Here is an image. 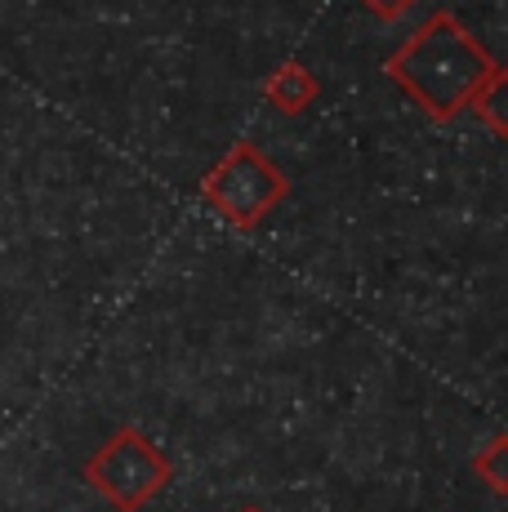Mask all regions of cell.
I'll use <instances>...</instances> for the list:
<instances>
[{
    "mask_svg": "<svg viewBox=\"0 0 508 512\" xmlns=\"http://www.w3.org/2000/svg\"><path fill=\"white\" fill-rule=\"evenodd\" d=\"M241 512H259V508H241Z\"/></svg>",
    "mask_w": 508,
    "mask_h": 512,
    "instance_id": "8",
    "label": "cell"
},
{
    "mask_svg": "<svg viewBox=\"0 0 508 512\" xmlns=\"http://www.w3.org/2000/svg\"><path fill=\"white\" fill-rule=\"evenodd\" d=\"M263 94H268V103L281 107V112H304L312 98H317V76H312L304 63H286L272 72Z\"/></svg>",
    "mask_w": 508,
    "mask_h": 512,
    "instance_id": "4",
    "label": "cell"
},
{
    "mask_svg": "<svg viewBox=\"0 0 508 512\" xmlns=\"http://www.w3.org/2000/svg\"><path fill=\"white\" fill-rule=\"evenodd\" d=\"M495 72L486 45L455 14H433L410 41L388 58V76L424 107L433 121H451L477 98Z\"/></svg>",
    "mask_w": 508,
    "mask_h": 512,
    "instance_id": "1",
    "label": "cell"
},
{
    "mask_svg": "<svg viewBox=\"0 0 508 512\" xmlns=\"http://www.w3.org/2000/svg\"><path fill=\"white\" fill-rule=\"evenodd\" d=\"M473 107H477V116H482V121L500 134V139H508V67H495L491 81L477 90Z\"/></svg>",
    "mask_w": 508,
    "mask_h": 512,
    "instance_id": "5",
    "label": "cell"
},
{
    "mask_svg": "<svg viewBox=\"0 0 508 512\" xmlns=\"http://www.w3.org/2000/svg\"><path fill=\"white\" fill-rule=\"evenodd\" d=\"M477 472H482V481L491 490H500V495H508V437H495L486 441L482 450H477Z\"/></svg>",
    "mask_w": 508,
    "mask_h": 512,
    "instance_id": "6",
    "label": "cell"
},
{
    "mask_svg": "<svg viewBox=\"0 0 508 512\" xmlns=\"http://www.w3.org/2000/svg\"><path fill=\"white\" fill-rule=\"evenodd\" d=\"M290 183L254 143H237L210 174L201 179V196L232 223V228H259L281 201Z\"/></svg>",
    "mask_w": 508,
    "mask_h": 512,
    "instance_id": "3",
    "label": "cell"
},
{
    "mask_svg": "<svg viewBox=\"0 0 508 512\" xmlns=\"http://www.w3.org/2000/svg\"><path fill=\"white\" fill-rule=\"evenodd\" d=\"M81 477H85V486H90L103 504H112L116 512H139L174 481V464L148 432L125 423V428H116L112 437L85 459Z\"/></svg>",
    "mask_w": 508,
    "mask_h": 512,
    "instance_id": "2",
    "label": "cell"
},
{
    "mask_svg": "<svg viewBox=\"0 0 508 512\" xmlns=\"http://www.w3.org/2000/svg\"><path fill=\"white\" fill-rule=\"evenodd\" d=\"M361 5L370 9V14L379 18V23H397V18L406 14V9H415L419 0H361Z\"/></svg>",
    "mask_w": 508,
    "mask_h": 512,
    "instance_id": "7",
    "label": "cell"
}]
</instances>
